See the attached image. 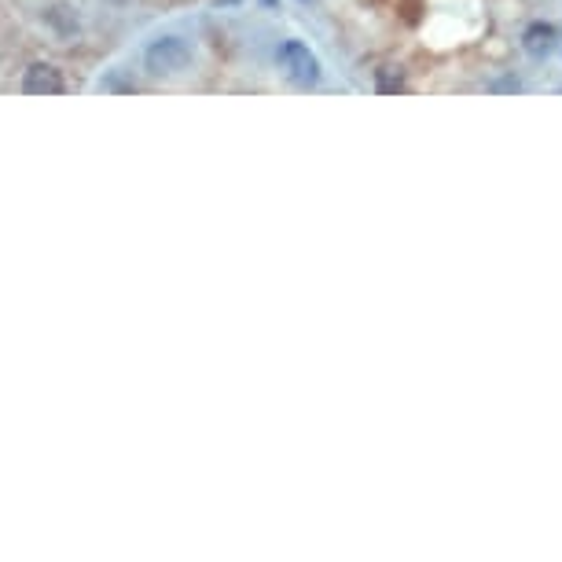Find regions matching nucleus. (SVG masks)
<instances>
[{
    "label": "nucleus",
    "mask_w": 562,
    "mask_h": 562,
    "mask_svg": "<svg viewBox=\"0 0 562 562\" xmlns=\"http://www.w3.org/2000/svg\"><path fill=\"white\" fill-rule=\"evenodd\" d=\"M192 63V45L184 37H158L144 52V67L155 78H177Z\"/></svg>",
    "instance_id": "nucleus-1"
},
{
    "label": "nucleus",
    "mask_w": 562,
    "mask_h": 562,
    "mask_svg": "<svg viewBox=\"0 0 562 562\" xmlns=\"http://www.w3.org/2000/svg\"><path fill=\"white\" fill-rule=\"evenodd\" d=\"M276 59H280V70L294 85L309 89V85L320 81V59H316L313 52H309V45H302V41H283Z\"/></svg>",
    "instance_id": "nucleus-2"
},
{
    "label": "nucleus",
    "mask_w": 562,
    "mask_h": 562,
    "mask_svg": "<svg viewBox=\"0 0 562 562\" xmlns=\"http://www.w3.org/2000/svg\"><path fill=\"white\" fill-rule=\"evenodd\" d=\"M23 92L26 96H63L67 92V78L52 63H30L23 74Z\"/></svg>",
    "instance_id": "nucleus-3"
},
{
    "label": "nucleus",
    "mask_w": 562,
    "mask_h": 562,
    "mask_svg": "<svg viewBox=\"0 0 562 562\" xmlns=\"http://www.w3.org/2000/svg\"><path fill=\"white\" fill-rule=\"evenodd\" d=\"M41 23L48 26V34L59 37V41H74L81 34V15L74 4L67 0H59V4H48L45 15H41Z\"/></svg>",
    "instance_id": "nucleus-4"
},
{
    "label": "nucleus",
    "mask_w": 562,
    "mask_h": 562,
    "mask_svg": "<svg viewBox=\"0 0 562 562\" xmlns=\"http://www.w3.org/2000/svg\"><path fill=\"white\" fill-rule=\"evenodd\" d=\"M555 45H559V30H555L551 23H533L526 34H522V48H526L533 59L551 56V52H555Z\"/></svg>",
    "instance_id": "nucleus-5"
},
{
    "label": "nucleus",
    "mask_w": 562,
    "mask_h": 562,
    "mask_svg": "<svg viewBox=\"0 0 562 562\" xmlns=\"http://www.w3.org/2000/svg\"><path fill=\"white\" fill-rule=\"evenodd\" d=\"M379 92H405V78L390 74V70H379Z\"/></svg>",
    "instance_id": "nucleus-6"
},
{
    "label": "nucleus",
    "mask_w": 562,
    "mask_h": 562,
    "mask_svg": "<svg viewBox=\"0 0 562 562\" xmlns=\"http://www.w3.org/2000/svg\"><path fill=\"white\" fill-rule=\"evenodd\" d=\"M305 4H309V0H305Z\"/></svg>",
    "instance_id": "nucleus-7"
}]
</instances>
